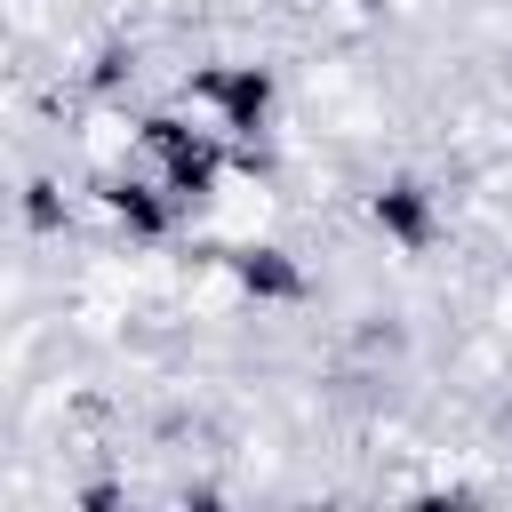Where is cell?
<instances>
[{
    "mask_svg": "<svg viewBox=\"0 0 512 512\" xmlns=\"http://www.w3.org/2000/svg\"><path fill=\"white\" fill-rule=\"evenodd\" d=\"M368 224H376L400 256H424V248L440 240V192H432L424 176H384V184L368 192Z\"/></svg>",
    "mask_w": 512,
    "mask_h": 512,
    "instance_id": "277c9868",
    "label": "cell"
},
{
    "mask_svg": "<svg viewBox=\"0 0 512 512\" xmlns=\"http://www.w3.org/2000/svg\"><path fill=\"white\" fill-rule=\"evenodd\" d=\"M96 200H104V216H112V232H120L128 248H160V240L184 224V200H176L152 168H144V176H104Z\"/></svg>",
    "mask_w": 512,
    "mask_h": 512,
    "instance_id": "3957f363",
    "label": "cell"
},
{
    "mask_svg": "<svg viewBox=\"0 0 512 512\" xmlns=\"http://www.w3.org/2000/svg\"><path fill=\"white\" fill-rule=\"evenodd\" d=\"M136 144H144V168L184 200V208H208L232 176V136L216 120H192V112H144L136 120Z\"/></svg>",
    "mask_w": 512,
    "mask_h": 512,
    "instance_id": "6da1fadb",
    "label": "cell"
},
{
    "mask_svg": "<svg viewBox=\"0 0 512 512\" xmlns=\"http://www.w3.org/2000/svg\"><path fill=\"white\" fill-rule=\"evenodd\" d=\"M184 96H192V112H200V120H216L248 160H256V144H264V136H272V120H280V72H272V64H256V56L200 64V72L184 80Z\"/></svg>",
    "mask_w": 512,
    "mask_h": 512,
    "instance_id": "7a4b0ae2",
    "label": "cell"
},
{
    "mask_svg": "<svg viewBox=\"0 0 512 512\" xmlns=\"http://www.w3.org/2000/svg\"><path fill=\"white\" fill-rule=\"evenodd\" d=\"M224 272H232V288H240L248 304H272V312L312 296L304 256H296V248H280V240H240V248H224Z\"/></svg>",
    "mask_w": 512,
    "mask_h": 512,
    "instance_id": "5b68a950",
    "label": "cell"
}]
</instances>
